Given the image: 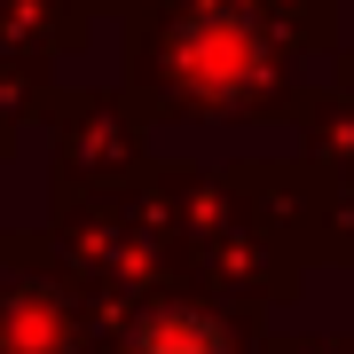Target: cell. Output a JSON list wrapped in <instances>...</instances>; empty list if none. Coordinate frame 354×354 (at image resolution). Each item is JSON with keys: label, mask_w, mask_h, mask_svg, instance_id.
<instances>
[{"label": "cell", "mask_w": 354, "mask_h": 354, "mask_svg": "<svg viewBox=\"0 0 354 354\" xmlns=\"http://www.w3.org/2000/svg\"><path fill=\"white\" fill-rule=\"evenodd\" d=\"M127 354H228V339H221V323L165 307V315H150V323L127 339Z\"/></svg>", "instance_id": "6da1fadb"}]
</instances>
